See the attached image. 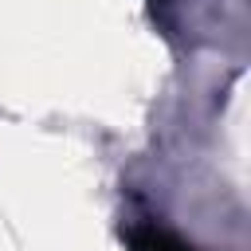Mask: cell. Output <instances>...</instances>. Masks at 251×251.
I'll list each match as a JSON object with an SVG mask.
<instances>
[{"label":"cell","instance_id":"cell-1","mask_svg":"<svg viewBox=\"0 0 251 251\" xmlns=\"http://www.w3.org/2000/svg\"><path fill=\"white\" fill-rule=\"evenodd\" d=\"M137 251H192L188 243H180L176 235L169 231H157V227H145L137 231Z\"/></svg>","mask_w":251,"mask_h":251}]
</instances>
